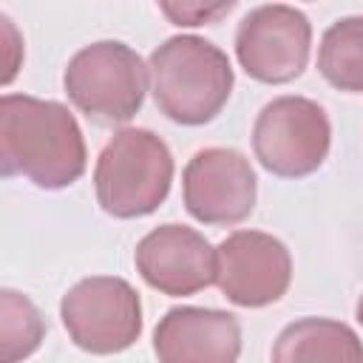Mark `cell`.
Listing matches in <instances>:
<instances>
[{"label":"cell","instance_id":"8992f818","mask_svg":"<svg viewBox=\"0 0 363 363\" xmlns=\"http://www.w3.org/2000/svg\"><path fill=\"white\" fill-rule=\"evenodd\" d=\"M332 145V125L315 99L275 96L261 108L252 125V150L264 170L281 179L315 173Z\"/></svg>","mask_w":363,"mask_h":363},{"label":"cell","instance_id":"ba28073f","mask_svg":"<svg viewBox=\"0 0 363 363\" xmlns=\"http://www.w3.org/2000/svg\"><path fill=\"white\" fill-rule=\"evenodd\" d=\"M216 284L235 306H269L292 284V255L269 233L235 230L216 247Z\"/></svg>","mask_w":363,"mask_h":363},{"label":"cell","instance_id":"4fadbf2b","mask_svg":"<svg viewBox=\"0 0 363 363\" xmlns=\"http://www.w3.org/2000/svg\"><path fill=\"white\" fill-rule=\"evenodd\" d=\"M318 71L337 91H363V20L357 14L335 20L323 31L318 48Z\"/></svg>","mask_w":363,"mask_h":363},{"label":"cell","instance_id":"5bb4252c","mask_svg":"<svg viewBox=\"0 0 363 363\" xmlns=\"http://www.w3.org/2000/svg\"><path fill=\"white\" fill-rule=\"evenodd\" d=\"M45 340V318L37 303L17 292L0 286V363L28 360Z\"/></svg>","mask_w":363,"mask_h":363},{"label":"cell","instance_id":"3957f363","mask_svg":"<svg viewBox=\"0 0 363 363\" xmlns=\"http://www.w3.org/2000/svg\"><path fill=\"white\" fill-rule=\"evenodd\" d=\"M173 184V153L147 128H122L94 167L99 207L113 218H139L162 207Z\"/></svg>","mask_w":363,"mask_h":363},{"label":"cell","instance_id":"9c48e42d","mask_svg":"<svg viewBox=\"0 0 363 363\" xmlns=\"http://www.w3.org/2000/svg\"><path fill=\"white\" fill-rule=\"evenodd\" d=\"M187 213L210 227L241 224L258 196V179L250 159L235 147H204L193 153L182 173Z\"/></svg>","mask_w":363,"mask_h":363},{"label":"cell","instance_id":"5b68a950","mask_svg":"<svg viewBox=\"0 0 363 363\" xmlns=\"http://www.w3.org/2000/svg\"><path fill=\"white\" fill-rule=\"evenodd\" d=\"M60 318L74 346L91 354H119L142 335L139 292L116 275L77 281L60 301Z\"/></svg>","mask_w":363,"mask_h":363},{"label":"cell","instance_id":"7c38bea8","mask_svg":"<svg viewBox=\"0 0 363 363\" xmlns=\"http://www.w3.org/2000/svg\"><path fill=\"white\" fill-rule=\"evenodd\" d=\"M272 363H363L357 332L332 318H301L281 329Z\"/></svg>","mask_w":363,"mask_h":363},{"label":"cell","instance_id":"52a82bcc","mask_svg":"<svg viewBox=\"0 0 363 363\" xmlns=\"http://www.w3.org/2000/svg\"><path fill=\"white\" fill-rule=\"evenodd\" d=\"M312 48L309 17L286 3L250 9L235 28V57L241 68L267 85H284L303 74Z\"/></svg>","mask_w":363,"mask_h":363},{"label":"cell","instance_id":"2e32d148","mask_svg":"<svg viewBox=\"0 0 363 363\" xmlns=\"http://www.w3.org/2000/svg\"><path fill=\"white\" fill-rule=\"evenodd\" d=\"M230 9H235V3H218V6H201V3H182V6H170L162 3V11L176 23V26H201L216 20L218 14H227Z\"/></svg>","mask_w":363,"mask_h":363},{"label":"cell","instance_id":"8fae6325","mask_svg":"<svg viewBox=\"0 0 363 363\" xmlns=\"http://www.w3.org/2000/svg\"><path fill=\"white\" fill-rule=\"evenodd\" d=\"M159 363H235L241 323L233 312L210 306H173L153 329Z\"/></svg>","mask_w":363,"mask_h":363},{"label":"cell","instance_id":"30bf717a","mask_svg":"<svg viewBox=\"0 0 363 363\" xmlns=\"http://www.w3.org/2000/svg\"><path fill=\"white\" fill-rule=\"evenodd\" d=\"M136 272L162 295L184 298L216 284V250L193 227L162 224L150 230L133 252Z\"/></svg>","mask_w":363,"mask_h":363},{"label":"cell","instance_id":"7a4b0ae2","mask_svg":"<svg viewBox=\"0 0 363 363\" xmlns=\"http://www.w3.org/2000/svg\"><path fill=\"white\" fill-rule=\"evenodd\" d=\"M147 74L156 108L179 125L213 122L235 82L230 57L196 34H179L153 48Z\"/></svg>","mask_w":363,"mask_h":363},{"label":"cell","instance_id":"6da1fadb","mask_svg":"<svg viewBox=\"0 0 363 363\" xmlns=\"http://www.w3.org/2000/svg\"><path fill=\"white\" fill-rule=\"evenodd\" d=\"M85 162L79 122L62 102L0 96V179L26 176L43 190H62L85 173Z\"/></svg>","mask_w":363,"mask_h":363},{"label":"cell","instance_id":"277c9868","mask_svg":"<svg viewBox=\"0 0 363 363\" xmlns=\"http://www.w3.org/2000/svg\"><path fill=\"white\" fill-rule=\"evenodd\" d=\"M62 85L74 108L91 122L125 125L145 102L147 65L128 43L99 40L68 60Z\"/></svg>","mask_w":363,"mask_h":363},{"label":"cell","instance_id":"9a60e30c","mask_svg":"<svg viewBox=\"0 0 363 363\" xmlns=\"http://www.w3.org/2000/svg\"><path fill=\"white\" fill-rule=\"evenodd\" d=\"M26 60V43L17 23L0 11V88L11 85L23 68Z\"/></svg>","mask_w":363,"mask_h":363}]
</instances>
